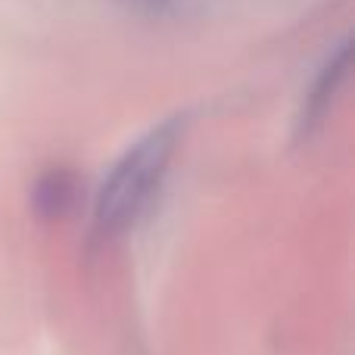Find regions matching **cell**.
I'll return each mask as SVG.
<instances>
[{
  "label": "cell",
  "instance_id": "6da1fadb",
  "mask_svg": "<svg viewBox=\"0 0 355 355\" xmlns=\"http://www.w3.org/2000/svg\"><path fill=\"white\" fill-rule=\"evenodd\" d=\"M181 135L184 119H166L122 153V159L100 184L94 202V227L100 237H122L128 227L137 225L156 190L162 187Z\"/></svg>",
  "mask_w": 355,
  "mask_h": 355
},
{
  "label": "cell",
  "instance_id": "277c9868",
  "mask_svg": "<svg viewBox=\"0 0 355 355\" xmlns=\"http://www.w3.org/2000/svg\"><path fill=\"white\" fill-rule=\"evenodd\" d=\"M141 3H147V6H162V3H168V0H141Z\"/></svg>",
  "mask_w": 355,
  "mask_h": 355
},
{
  "label": "cell",
  "instance_id": "3957f363",
  "mask_svg": "<svg viewBox=\"0 0 355 355\" xmlns=\"http://www.w3.org/2000/svg\"><path fill=\"white\" fill-rule=\"evenodd\" d=\"M78 202V181H75L72 172L66 168H53L37 181L35 187V206L41 215H50V218H60V215H69L72 206Z\"/></svg>",
  "mask_w": 355,
  "mask_h": 355
},
{
  "label": "cell",
  "instance_id": "7a4b0ae2",
  "mask_svg": "<svg viewBox=\"0 0 355 355\" xmlns=\"http://www.w3.org/2000/svg\"><path fill=\"white\" fill-rule=\"evenodd\" d=\"M349 60H352V47H349V41H346V44H340V50L324 62V66H321V72L315 75L312 87H309L306 100H302L300 122H296L300 137H309L315 128H318V122L324 119V112H327V106H331L334 94L340 91L346 72H349Z\"/></svg>",
  "mask_w": 355,
  "mask_h": 355
}]
</instances>
